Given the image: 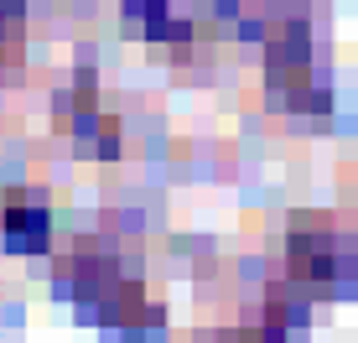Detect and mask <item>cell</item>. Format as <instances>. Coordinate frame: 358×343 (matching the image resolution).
<instances>
[{"mask_svg": "<svg viewBox=\"0 0 358 343\" xmlns=\"http://www.w3.org/2000/svg\"><path fill=\"white\" fill-rule=\"evenodd\" d=\"M57 286H63L73 302H83V307H99V302L120 286V265H115L109 250H99L94 239H83L57 260Z\"/></svg>", "mask_w": 358, "mask_h": 343, "instance_id": "obj_2", "label": "cell"}, {"mask_svg": "<svg viewBox=\"0 0 358 343\" xmlns=\"http://www.w3.org/2000/svg\"><path fill=\"white\" fill-rule=\"evenodd\" d=\"M286 265L296 286H348L353 281V250L327 224H296L286 239Z\"/></svg>", "mask_w": 358, "mask_h": 343, "instance_id": "obj_1", "label": "cell"}, {"mask_svg": "<svg viewBox=\"0 0 358 343\" xmlns=\"http://www.w3.org/2000/svg\"><path fill=\"white\" fill-rule=\"evenodd\" d=\"M0 234H6L10 250H47L52 244V208L42 198H31V192H10L6 208H0Z\"/></svg>", "mask_w": 358, "mask_h": 343, "instance_id": "obj_3", "label": "cell"}]
</instances>
